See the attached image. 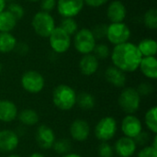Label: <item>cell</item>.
I'll return each instance as SVG.
<instances>
[{
  "instance_id": "obj_1",
  "label": "cell",
  "mask_w": 157,
  "mask_h": 157,
  "mask_svg": "<svg viewBox=\"0 0 157 157\" xmlns=\"http://www.w3.org/2000/svg\"><path fill=\"white\" fill-rule=\"evenodd\" d=\"M110 57L113 65L125 74L138 70L143 58L137 45L130 41L114 46L110 52Z\"/></svg>"
},
{
  "instance_id": "obj_2",
  "label": "cell",
  "mask_w": 157,
  "mask_h": 157,
  "mask_svg": "<svg viewBox=\"0 0 157 157\" xmlns=\"http://www.w3.org/2000/svg\"><path fill=\"white\" fill-rule=\"evenodd\" d=\"M77 94L75 90L65 84L57 86L52 91V102L54 106L63 111L72 109L76 105Z\"/></svg>"
},
{
  "instance_id": "obj_3",
  "label": "cell",
  "mask_w": 157,
  "mask_h": 157,
  "mask_svg": "<svg viewBox=\"0 0 157 157\" xmlns=\"http://www.w3.org/2000/svg\"><path fill=\"white\" fill-rule=\"evenodd\" d=\"M31 25L38 36L41 38H49L55 28V20L50 13L39 11L34 15Z\"/></svg>"
},
{
  "instance_id": "obj_4",
  "label": "cell",
  "mask_w": 157,
  "mask_h": 157,
  "mask_svg": "<svg viewBox=\"0 0 157 157\" xmlns=\"http://www.w3.org/2000/svg\"><path fill=\"white\" fill-rule=\"evenodd\" d=\"M141 96L134 87L124 88L119 97L118 103L120 108L127 114H134L138 111L141 105Z\"/></svg>"
},
{
  "instance_id": "obj_5",
  "label": "cell",
  "mask_w": 157,
  "mask_h": 157,
  "mask_svg": "<svg viewBox=\"0 0 157 157\" xmlns=\"http://www.w3.org/2000/svg\"><path fill=\"white\" fill-rule=\"evenodd\" d=\"M97 44V40L95 39L91 29L87 28H83L78 29L74 37V46L75 49L81 54H89L93 52V50Z\"/></svg>"
},
{
  "instance_id": "obj_6",
  "label": "cell",
  "mask_w": 157,
  "mask_h": 157,
  "mask_svg": "<svg viewBox=\"0 0 157 157\" xmlns=\"http://www.w3.org/2000/svg\"><path fill=\"white\" fill-rule=\"evenodd\" d=\"M118 131L117 121L110 116H107L98 121L94 129L95 137L102 142H109L112 140Z\"/></svg>"
},
{
  "instance_id": "obj_7",
  "label": "cell",
  "mask_w": 157,
  "mask_h": 157,
  "mask_svg": "<svg viewBox=\"0 0 157 157\" xmlns=\"http://www.w3.org/2000/svg\"><path fill=\"white\" fill-rule=\"evenodd\" d=\"M20 84L26 92L29 94H38L44 88L45 79L40 72L29 70L22 75Z\"/></svg>"
},
{
  "instance_id": "obj_8",
  "label": "cell",
  "mask_w": 157,
  "mask_h": 157,
  "mask_svg": "<svg viewBox=\"0 0 157 157\" xmlns=\"http://www.w3.org/2000/svg\"><path fill=\"white\" fill-rule=\"evenodd\" d=\"M106 38L114 46L129 41L131 38V29L124 22L110 23L108 25Z\"/></svg>"
},
{
  "instance_id": "obj_9",
  "label": "cell",
  "mask_w": 157,
  "mask_h": 157,
  "mask_svg": "<svg viewBox=\"0 0 157 157\" xmlns=\"http://www.w3.org/2000/svg\"><path fill=\"white\" fill-rule=\"evenodd\" d=\"M49 42L52 50L55 53H64L71 47V36L60 27H55L49 36Z\"/></svg>"
},
{
  "instance_id": "obj_10",
  "label": "cell",
  "mask_w": 157,
  "mask_h": 157,
  "mask_svg": "<svg viewBox=\"0 0 157 157\" xmlns=\"http://www.w3.org/2000/svg\"><path fill=\"white\" fill-rule=\"evenodd\" d=\"M121 128L124 136L134 139L143 132V123L134 114H127L121 121Z\"/></svg>"
},
{
  "instance_id": "obj_11",
  "label": "cell",
  "mask_w": 157,
  "mask_h": 157,
  "mask_svg": "<svg viewBox=\"0 0 157 157\" xmlns=\"http://www.w3.org/2000/svg\"><path fill=\"white\" fill-rule=\"evenodd\" d=\"M84 0H57L56 7L63 17H75L84 8Z\"/></svg>"
},
{
  "instance_id": "obj_12",
  "label": "cell",
  "mask_w": 157,
  "mask_h": 157,
  "mask_svg": "<svg viewBox=\"0 0 157 157\" xmlns=\"http://www.w3.org/2000/svg\"><path fill=\"white\" fill-rule=\"evenodd\" d=\"M35 138H36V142L39 147L43 150L52 149L54 142L56 141L54 131L51 127L45 124L40 125L37 128Z\"/></svg>"
},
{
  "instance_id": "obj_13",
  "label": "cell",
  "mask_w": 157,
  "mask_h": 157,
  "mask_svg": "<svg viewBox=\"0 0 157 157\" xmlns=\"http://www.w3.org/2000/svg\"><path fill=\"white\" fill-rule=\"evenodd\" d=\"M19 144L18 134L12 130L0 131V152L1 153H12Z\"/></svg>"
},
{
  "instance_id": "obj_14",
  "label": "cell",
  "mask_w": 157,
  "mask_h": 157,
  "mask_svg": "<svg viewBox=\"0 0 157 157\" xmlns=\"http://www.w3.org/2000/svg\"><path fill=\"white\" fill-rule=\"evenodd\" d=\"M69 132L73 140L82 143L88 139L90 135V126L86 121L77 119L72 122Z\"/></svg>"
},
{
  "instance_id": "obj_15",
  "label": "cell",
  "mask_w": 157,
  "mask_h": 157,
  "mask_svg": "<svg viewBox=\"0 0 157 157\" xmlns=\"http://www.w3.org/2000/svg\"><path fill=\"white\" fill-rule=\"evenodd\" d=\"M113 149L120 157H132L137 150V144L134 139L122 136L116 141Z\"/></svg>"
},
{
  "instance_id": "obj_16",
  "label": "cell",
  "mask_w": 157,
  "mask_h": 157,
  "mask_svg": "<svg viewBox=\"0 0 157 157\" xmlns=\"http://www.w3.org/2000/svg\"><path fill=\"white\" fill-rule=\"evenodd\" d=\"M127 16L126 6L120 0L112 1L107 8V17L111 23L123 22Z\"/></svg>"
},
{
  "instance_id": "obj_17",
  "label": "cell",
  "mask_w": 157,
  "mask_h": 157,
  "mask_svg": "<svg viewBox=\"0 0 157 157\" xmlns=\"http://www.w3.org/2000/svg\"><path fill=\"white\" fill-rule=\"evenodd\" d=\"M18 110L17 105L8 99H0V121L9 123L17 118Z\"/></svg>"
},
{
  "instance_id": "obj_18",
  "label": "cell",
  "mask_w": 157,
  "mask_h": 157,
  "mask_svg": "<svg viewBox=\"0 0 157 157\" xmlns=\"http://www.w3.org/2000/svg\"><path fill=\"white\" fill-rule=\"evenodd\" d=\"M105 78L110 85L116 87H123L127 82L126 74L114 65L107 68L105 71Z\"/></svg>"
},
{
  "instance_id": "obj_19",
  "label": "cell",
  "mask_w": 157,
  "mask_h": 157,
  "mask_svg": "<svg viewBox=\"0 0 157 157\" xmlns=\"http://www.w3.org/2000/svg\"><path fill=\"white\" fill-rule=\"evenodd\" d=\"M99 66V62L93 53L85 54L79 62L80 72L86 76H90L97 73Z\"/></svg>"
},
{
  "instance_id": "obj_20",
  "label": "cell",
  "mask_w": 157,
  "mask_h": 157,
  "mask_svg": "<svg viewBox=\"0 0 157 157\" xmlns=\"http://www.w3.org/2000/svg\"><path fill=\"white\" fill-rule=\"evenodd\" d=\"M142 74L152 80L157 78V59L155 56L143 57L139 65Z\"/></svg>"
},
{
  "instance_id": "obj_21",
  "label": "cell",
  "mask_w": 157,
  "mask_h": 157,
  "mask_svg": "<svg viewBox=\"0 0 157 157\" xmlns=\"http://www.w3.org/2000/svg\"><path fill=\"white\" fill-rule=\"evenodd\" d=\"M17 119L23 126L30 127L36 125L39 122L40 117L36 110L32 109H25L18 112Z\"/></svg>"
},
{
  "instance_id": "obj_22",
  "label": "cell",
  "mask_w": 157,
  "mask_h": 157,
  "mask_svg": "<svg viewBox=\"0 0 157 157\" xmlns=\"http://www.w3.org/2000/svg\"><path fill=\"white\" fill-rule=\"evenodd\" d=\"M17 39L10 32H0V53H8L14 51Z\"/></svg>"
},
{
  "instance_id": "obj_23",
  "label": "cell",
  "mask_w": 157,
  "mask_h": 157,
  "mask_svg": "<svg viewBox=\"0 0 157 157\" xmlns=\"http://www.w3.org/2000/svg\"><path fill=\"white\" fill-rule=\"evenodd\" d=\"M143 57L155 56L157 52V42L154 39H144L137 45Z\"/></svg>"
},
{
  "instance_id": "obj_24",
  "label": "cell",
  "mask_w": 157,
  "mask_h": 157,
  "mask_svg": "<svg viewBox=\"0 0 157 157\" xmlns=\"http://www.w3.org/2000/svg\"><path fill=\"white\" fill-rule=\"evenodd\" d=\"M17 22L15 17L7 10L0 12V32H11L15 29Z\"/></svg>"
},
{
  "instance_id": "obj_25",
  "label": "cell",
  "mask_w": 157,
  "mask_h": 157,
  "mask_svg": "<svg viewBox=\"0 0 157 157\" xmlns=\"http://www.w3.org/2000/svg\"><path fill=\"white\" fill-rule=\"evenodd\" d=\"M76 104L78 105V107L80 109H85V110H89L95 107L96 99L93 95L86 93V92H83V93H80L79 95H77Z\"/></svg>"
},
{
  "instance_id": "obj_26",
  "label": "cell",
  "mask_w": 157,
  "mask_h": 157,
  "mask_svg": "<svg viewBox=\"0 0 157 157\" xmlns=\"http://www.w3.org/2000/svg\"><path fill=\"white\" fill-rule=\"evenodd\" d=\"M157 108L155 106L149 109L144 115V123L147 129L153 133H157Z\"/></svg>"
},
{
  "instance_id": "obj_27",
  "label": "cell",
  "mask_w": 157,
  "mask_h": 157,
  "mask_svg": "<svg viewBox=\"0 0 157 157\" xmlns=\"http://www.w3.org/2000/svg\"><path fill=\"white\" fill-rule=\"evenodd\" d=\"M60 28L70 36L75 35L78 30V25L74 17H63L61 22Z\"/></svg>"
},
{
  "instance_id": "obj_28",
  "label": "cell",
  "mask_w": 157,
  "mask_h": 157,
  "mask_svg": "<svg viewBox=\"0 0 157 157\" xmlns=\"http://www.w3.org/2000/svg\"><path fill=\"white\" fill-rule=\"evenodd\" d=\"M71 148H72L71 142L70 140L66 138L56 140L52 146V149L54 150V152H56L59 155H65L67 153H70Z\"/></svg>"
},
{
  "instance_id": "obj_29",
  "label": "cell",
  "mask_w": 157,
  "mask_h": 157,
  "mask_svg": "<svg viewBox=\"0 0 157 157\" xmlns=\"http://www.w3.org/2000/svg\"><path fill=\"white\" fill-rule=\"evenodd\" d=\"M144 23L146 28L150 29H156L157 10L155 8H150L145 12L144 16Z\"/></svg>"
},
{
  "instance_id": "obj_30",
  "label": "cell",
  "mask_w": 157,
  "mask_h": 157,
  "mask_svg": "<svg viewBox=\"0 0 157 157\" xmlns=\"http://www.w3.org/2000/svg\"><path fill=\"white\" fill-rule=\"evenodd\" d=\"M93 54L96 56V58L98 61L104 60L110 56V50L108 45L104 43H98V44H96L93 50Z\"/></svg>"
},
{
  "instance_id": "obj_31",
  "label": "cell",
  "mask_w": 157,
  "mask_h": 157,
  "mask_svg": "<svg viewBox=\"0 0 157 157\" xmlns=\"http://www.w3.org/2000/svg\"><path fill=\"white\" fill-rule=\"evenodd\" d=\"M6 10L8 12H10L14 17L18 21L20 20L24 15H25V10H24V7L17 3V2H14V3H11V4H8V6H6Z\"/></svg>"
},
{
  "instance_id": "obj_32",
  "label": "cell",
  "mask_w": 157,
  "mask_h": 157,
  "mask_svg": "<svg viewBox=\"0 0 157 157\" xmlns=\"http://www.w3.org/2000/svg\"><path fill=\"white\" fill-rule=\"evenodd\" d=\"M98 154L99 157H113L114 149L108 142H102L98 145Z\"/></svg>"
},
{
  "instance_id": "obj_33",
  "label": "cell",
  "mask_w": 157,
  "mask_h": 157,
  "mask_svg": "<svg viewBox=\"0 0 157 157\" xmlns=\"http://www.w3.org/2000/svg\"><path fill=\"white\" fill-rule=\"evenodd\" d=\"M107 29H108V25H106V24H98L91 29V31H92V33H93L96 40H101V39H104L106 37Z\"/></svg>"
},
{
  "instance_id": "obj_34",
  "label": "cell",
  "mask_w": 157,
  "mask_h": 157,
  "mask_svg": "<svg viewBox=\"0 0 157 157\" xmlns=\"http://www.w3.org/2000/svg\"><path fill=\"white\" fill-rule=\"evenodd\" d=\"M137 157H157V148L152 145L144 146L139 151Z\"/></svg>"
},
{
  "instance_id": "obj_35",
  "label": "cell",
  "mask_w": 157,
  "mask_h": 157,
  "mask_svg": "<svg viewBox=\"0 0 157 157\" xmlns=\"http://www.w3.org/2000/svg\"><path fill=\"white\" fill-rule=\"evenodd\" d=\"M136 90H137V92L139 93V95L141 97H144V96H148V95H150V94L153 93L154 86L150 83L144 82V83L140 84L139 86H138V88Z\"/></svg>"
},
{
  "instance_id": "obj_36",
  "label": "cell",
  "mask_w": 157,
  "mask_h": 157,
  "mask_svg": "<svg viewBox=\"0 0 157 157\" xmlns=\"http://www.w3.org/2000/svg\"><path fill=\"white\" fill-rule=\"evenodd\" d=\"M57 0H40V8L41 11L50 13L56 7Z\"/></svg>"
},
{
  "instance_id": "obj_37",
  "label": "cell",
  "mask_w": 157,
  "mask_h": 157,
  "mask_svg": "<svg viewBox=\"0 0 157 157\" xmlns=\"http://www.w3.org/2000/svg\"><path fill=\"white\" fill-rule=\"evenodd\" d=\"M135 144L137 145H141V146H146L147 143L150 141V137L149 134L145 132H142L136 138H134Z\"/></svg>"
},
{
  "instance_id": "obj_38",
  "label": "cell",
  "mask_w": 157,
  "mask_h": 157,
  "mask_svg": "<svg viewBox=\"0 0 157 157\" xmlns=\"http://www.w3.org/2000/svg\"><path fill=\"white\" fill-rule=\"evenodd\" d=\"M14 51H16L20 55H25L29 52V46L26 42H17Z\"/></svg>"
},
{
  "instance_id": "obj_39",
  "label": "cell",
  "mask_w": 157,
  "mask_h": 157,
  "mask_svg": "<svg viewBox=\"0 0 157 157\" xmlns=\"http://www.w3.org/2000/svg\"><path fill=\"white\" fill-rule=\"evenodd\" d=\"M84 1H85V4H86L88 6L97 8V7H100L104 6L109 0H84Z\"/></svg>"
},
{
  "instance_id": "obj_40",
  "label": "cell",
  "mask_w": 157,
  "mask_h": 157,
  "mask_svg": "<svg viewBox=\"0 0 157 157\" xmlns=\"http://www.w3.org/2000/svg\"><path fill=\"white\" fill-rule=\"evenodd\" d=\"M63 157H82L80 155L76 154V153H67L65 155H63Z\"/></svg>"
},
{
  "instance_id": "obj_41",
  "label": "cell",
  "mask_w": 157,
  "mask_h": 157,
  "mask_svg": "<svg viewBox=\"0 0 157 157\" xmlns=\"http://www.w3.org/2000/svg\"><path fill=\"white\" fill-rule=\"evenodd\" d=\"M6 7V3L5 2V0H0V12L4 11Z\"/></svg>"
},
{
  "instance_id": "obj_42",
  "label": "cell",
  "mask_w": 157,
  "mask_h": 157,
  "mask_svg": "<svg viewBox=\"0 0 157 157\" xmlns=\"http://www.w3.org/2000/svg\"><path fill=\"white\" fill-rule=\"evenodd\" d=\"M29 157H46L43 154H41V153H38V152H36V153H33V154H31L30 155Z\"/></svg>"
},
{
  "instance_id": "obj_43",
  "label": "cell",
  "mask_w": 157,
  "mask_h": 157,
  "mask_svg": "<svg viewBox=\"0 0 157 157\" xmlns=\"http://www.w3.org/2000/svg\"><path fill=\"white\" fill-rule=\"evenodd\" d=\"M7 157H21L19 155H17V154H11V155H9Z\"/></svg>"
},
{
  "instance_id": "obj_44",
  "label": "cell",
  "mask_w": 157,
  "mask_h": 157,
  "mask_svg": "<svg viewBox=\"0 0 157 157\" xmlns=\"http://www.w3.org/2000/svg\"><path fill=\"white\" fill-rule=\"evenodd\" d=\"M5 2H6V4H11V3L16 2V0H5Z\"/></svg>"
},
{
  "instance_id": "obj_45",
  "label": "cell",
  "mask_w": 157,
  "mask_h": 157,
  "mask_svg": "<svg viewBox=\"0 0 157 157\" xmlns=\"http://www.w3.org/2000/svg\"><path fill=\"white\" fill-rule=\"evenodd\" d=\"M2 71H3V64L0 63V74L2 73Z\"/></svg>"
},
{
  "instance_id": "obj_46",
  "label": "cell",
  "mask_w": 157,
  "mask_h": 157,
  "mask_svg": "<svg viewBox=\"0 0 157 157\" xmlns=\"http://www.w3.org/2000/svg\"><path fill=\"white\" fill-rule=\"evenodd\" d=\"M28 1H29V2H38L40 0H28Z\"/></svg>"
}]
</instances>
